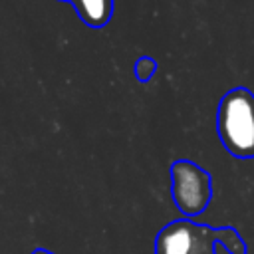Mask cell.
Returning <instances> with one entry per match:
<instances>
[{
  "label": "cell",
  "mask_w": 254,
  "mask_h": 254,
  "mask_svg": "<svg viewBox=\"0 0 254 254\" xmlns=\"http://www.w3.org/2000/svg\"><path fill=\"white\" fill-rule=\"evenodd\" d=\"M34 254H52V252H48V250H36Z\"/></svg>",
  "instance_id": "cell-6"
},
{
  "label": "cell",
  "mask_w": 254,
  "mask_h": 254,
  "mask_svg": "<svg viewBox=\"0 0 254 254\" xmlns=\"http://www.w3.org/2000/svg\"><path fill=\"white\" fill-rule=\"evenodd\" d=\"M171 194L185 216H196L210 202V175L190 161H177L171 167Z\"/></svg>",
  "instance_id": "cell-2"
},
{
  "label": "cell",
  "mask_w": 254,
  "mask_h": 254,
  "mask_svg": "<svg viewBox=\"0 0 254 254\" xmlns=\"http://www.w3.org/2000/svg\"><path fill=\"white\" fill-rule=\"evenodd\" d=\"M89 28H103L113 16V0H65Z\"/></svg>",
  "instance_id": "cell-4"
},
{
  "label": "cell",
  "mask_w": 254,
  "mask_h": 254,
  "mask_svg": "<svg viewBox=\"0 0 254 254\" xmlns=\"http://www.w3.org/2000/svg\"><path fill=\"white\" fill-rule=\"evenodd\" d=\"M153 71H155V62H153L151 58H141V60H137V64H135V73H137V77H139L141 81H147V79L153 75Z\"/></svg>",
  "instance_id": "cell-5"
},
{
  "label": "cell",
  "mask_w": 254,
  "mask_h": 254,
  "mask_svg": "<svg viewBox=\"0 0 254 254\" xmlns=\"http://www.w3.org/2000/svg\"><path fill=\"white\" fill-rule=\"evenodd\" d=\"M216 129L224 149L238 159L254 157V95L236 87L218 103Z\"/></svg>",
  "instance_id": "cell-1"
},
{
  "label": "cell",
  "mask_w": 254,
  "mask_h": 254,
  "mask_svg": "<svg viewBox=\"0 0 254 254\" xmlns=\"http://www.w3.org/2000/svg\"><path fill=\"white\" fill-rule=\"evenodd\" d=\"M218 232L189 218L169 222L155 240V254H216Z\"/></svg>",
  "instance_id": "cell-3"
}]
</instances>
